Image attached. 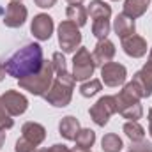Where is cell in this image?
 <instances>
[{
	"mask_svg": "<svg viewBox=\"0 0 152 152\" xmlns=\"http://www.w3.org/2000/svg\"><path fill=\"white\" fill-rule=\"evenodd\" d=\"M78 28L80 27L69 20H66L58 25V44L64 53H73L81 44V34Z\"/></svg>",
	"mask_w": 152,
	"mask_h": 152,
	"instance_id": "4",
	"label": "cell"
},
{
	"mask_svg": "<svg viewBox=\"0 0 152 152\" xmlns=\"http://www.w3.org/2000/svg\"><path fill=\"white\" fill-rule=\"evenodd\" d=\"M36 5L41 7V9H48V7H53L57 4V0H34Z\"/></svg>",
	"mask_w": 152,
	"mask_h": 152,
	"instance_id": "31",
	"label": "cell"
},
{
	"mask_svg": "<svg viewBox=\"0 0 152 152\" xmlns=\"http://www.w3.org/2000/svg\"><path fill=\"white\" fill-rule=\"evenodd\" d=\"M101 76H103L104 85H108V87H118V85H122L126 81L127 71L118 62H108V64H104L101 67Z\"/></svg>",
	"mask_w": 152,
	"mask_h": 152,
	"instance_id": "8",
	"label": "cell"
},
{
	"mask_svg": "<svg viewBox=\"0 0 152 152\" xmlns=\"http://www.w3.org/2000/svg\"><path fill=\"white\" fill-rule=\"evenodd\" d=\"M0 103L2 106L5 108V112L11 115V117H16V115H21L27 112L28 108V101L23 94L16 92V90H7L0 96Z\"/></svg>",
	"mask_w": 152,
	"mask_h": 152,
	"instance_id": "7",
	"label": "cell"
},
{
	"mask_svg": "<svg viewBox=\"0 0 152 152\" xmlns=\"http://www.w3.org/2000/svg\"><path fill=\"white\" fill-rule=\"evenodd\" d=\"M66 14H67V20L73 21V23H76L78 27H83V25L87 23V9L81 7V4L69 5L67 11H66Z\"/></svg>",
	"mask_w": 152,
	"mask_h": 152,
	"instance_id": "21",
	"label": "cell"
},
{
	"mask_svg": "<svg viewBox=\"0 0 152 152\" xmlns=\"http://www.w3.org/2000/svg\"><path fill=\"white\" fill-rule=\"evenodd\" d=\"M5 143V129H0V149Z\"/></svg>",
	"mask_w": 152,
	"mask_h": 152,
	"instance_id": "32",
	"label": "cell"
},
{
	"mask_svg": "<svg viewBox=\"0 0 152 152\" xmlns=\"http://www.w3.org/2000/svg\"><path fill=\"white\" fill-rule=\"evenodd\" d=\"M12 126H14V122H12L11 115L5 112V108L0 103V129H11Z\"/></svg>",
	"mask_w": 152,
	"mask_h": 152,
	"instance_id": "28",
	"label": "cell"
},
{
	"mask_svg": "<svg viewBox=\"0 0 152 152\" xmlns=\"http://www.w3.org/2000/svg\"><path fill=\"white\" fill-rule=\"evenodd\" d=\"M133 81H136L140 85V88L143 92V97H149L152 94V50H151V53H149V62L143 66L142 71H138L134 75Z\"/></svg>",
	"mask_w": 152,
	"mask_h": 152,
	"instance_id": "14",
	"label": "cell"
},
{
	"mask_svg": "<svg viewBox=\"0 0 152 152\" xmlns=\"http://www.w3.org/2000/svg\"><path fill=\"white\" fill-rule=\"evenodd\" d=\"M53 78H55L53 64L48 62V60H44L42 67L39 69L36 75L21 78L18 81H20V88H23V90H27V92H30L34 96H44L50 90V87L53 83Z\"/></svg>",
	"mask_w": 152,
	"mask_h": 152,
	"instance_id": "3",
	"label": "cell"
},
{
	"mask_svg": "<svg viewBox=\"0 0 152 152\" xmlns=\"http://www.w3.org/2000/svg\"><path fill=\"white\" fill-rule=\"evenodd\" d=\"M21 133H23V138H27L34 145L42 143L44 138H46V129L37 122H25L23 127H21Z\"/></svg>",
	"mask_w": 152,
	"mask_h": 152,
	"instance_id": "15",
	"label": "cell"
},
{
	"mask_svg": "<svg viewBox=\"0 0 152 152\" xmlns=\"http://www.w3.org/2000/svg\"><path fill=\"white\" fill-rule=\"evenodd\" d=\"M94 69H96V62H94L90 51L87 48H80L76 51L75 58H73V78H75V81L90 80V76L94 75Z\"/></svg>",
	"mask_w": 152,
	"mask_h": 152,
	"instance_id": "5",
	"label": "cell"
},
{
	"mask_svg": "<svg viewBox=\"0 0 152 152\" xmlns=\"http://www.w3.org/2000/svg\"><path fill=\"white\" fill-rule=\"evenodd\" d=\"M149 133H151V136H152V108H151V112H149Z\"/></svg>",
	"mask_w": 152,
	"mask_h": 152,
	"instance_id": "33",
	"label": "cell"
},
{
	"mask_svg": "<svg viewBox=\"0 0 152 152\" xmlns=\"http://www.w3.org/2000/svg\"><path fill=\"white\" fill-rule=\"evenodd\" d=\"M143 97V92L140 88V85L136 81H129L118 96H115V101H117V112L124 106H129V104H136L140 103V99Z\"/></svg>",
	"mask_w": 152,
	"mask_h": 152,
	"instance_id": "9",
	"label": "cell"
},
{
	"mask_svg": "<svg viewBox=\"0 0 152 152\" xmlns=\"http://www.w3.org/2000/svg\"><path fill=\"white\" fill-rule=\"evenodd\" d=\"M118 113L122 115L124 118L138 120V118H142V115H143V108H142V104H140V103H136V104H129V106L120 108V110H118Z\"/></svg>",
	"mask_w": 152,
	"mask_h": 152,
	"instance_id": "25",
	"label": "cell"
},
{
	"mask_svg": "<svg viewBox=\"0 0 152 152\" xmlns=\"http://www.w3.org/2000/svg\"><path fill=\"white\" fill-rule=\"evenodd\" d=\"M110 28H112L110 27V20H94V23H92V34L99 41L108 37Z\"/></svg>",
	"mask_w": 152,
	"mask_h": 152,
	"instance_id": "24",
	"label": "cell"
},
{
	"mask_svg": "<svg viewBox=\"0 0 152 152\" xmlns=\"http://www.w3.org/2000/svg\"><path fill=\"white\" fill-rule=\"evenodd\" d=\"M122 48L133 58H140V57H143L147 53V42H145V39L136 36V34L122 39Z\"/></svg>",
	"mask_w": 152,
	"mask_h": 152,
	"instance_id": "13",
	"label": "cell"
},
{
	"mask_svg": "<svg viewBox=\"0 0 152 152\" xmlns=\"http://www.w3.org/2000/svg\"><path fill=\"white\" fill-rule=\"evenodd\" d=\"M124 133H126V136H127L133 143H140V142L145 140V129H143L136 120L126 122V124H124Z\"/></svg>",
	"mask_w": 152,
	"mask_h": 152,
	"instance_id": "20",
	"label": "cell"
},
{
	"mask_svg": "<svg viewBox=\"0 0 152 152\" xmlns=\"http://www.w3.org/2000/svg\"><path fill=\"white\" fill-rule=\"evenodd\" d=\"M30 30L34 34V37L39 41H48L53 34V20L48 14H37L32 20Z\"/></svg>",
	"mask_w": 152,
	"mask_h": 152,
	"instance_id": "11",
	"label": "cell"
},
{
	"mask_svg": "<svg viewBox=\"0 0 152 152\" xmlns=\"http://www.w3.org/2000/svg\"><path fill=\"white\" fill-rule=\"evenodd\" d=\"M58 131H60V134H62L66 140H75L76 134H78V131H80V122H78V118L71 117V115L64 117V118L60 120V124H58Z\"/></svg>",
	"mask_w": 152,
	"mask_h": 152,
	"instance_id": "19",
	"label": "cell"
},
{
	"mask_svg": "<svg viewBox=\"0 0 152 152\" xmlns=\"http://www.w3.org/2000/svg\"><path fill=\"white\" fill-rule=\"evenodd\" d=\"M87 14H90V18H94V20H110L112 7L104 0H92L87 9Z\"/></svg>",
	"mask_w": 152,
	"mask_h": 152,
	"instance_id": "17",
	"label": "cell"
},
{
	"mask_svg": "<svg viewBox=\"0 0 152 152\" xmlns=\"http://www.w3.org/2000/svg\"><path fill=\"white\" fill-rule=\"evenodd\" d=\"M39 152H69V149L66 145H62V143H57V145H53L50 149H42V151H39Z\"/></svg>",
	"mask_w": 152,
	"mask_h": 152,
	"instance_id": "30",
	"label": "cell"
},
{
	"mask_svg": "<svg viewBox=\"0 0 152 152\" xmlns=\"http://www.w3.org/2000/svg\"><path fill=\"white\" fill-rule=\"evenodd\" d=\"M11 2H21V0H11Z\"/></svg>",
	"mask_w": 152,
	"mask_h": 152,
	"instance_id": "37",
	"label": "cell"
},
{
	"mask_svg": "<svg viewBox=\"0 0 152 152\" xmlns=\"http://www.w3.org/2000/svg\"><path fill=\"white\" fill-rule=\"evenodd\" d=\"M27 7L21 4V2H11L5 9V14H4V23L11 28H18L25 23L27 20Z\"/></svg>",
	"mask_w": 152,
	"mask_h": 152,
	"instance_id": "10",
	"label": "cell"
},
{
	"mask_svg": "<svg viewBox=\"0 0 152 152\" xmlns=\"http://www.w3.org/2000/svg\"><path fill=\"white\" fill-rule=\"evenodd\" d=\"M36 147L37 145H34L32 142H28L27 138H20L18 142H16V147H14V152H36Z\"/></svg>",
	"mask_w": 152,
	"mask_h": 152,
	"instance_id": "27",
	"label": "cell"
},
{
	"mask_svg": "<svg viewBox=\"0 0 152 152\" xmlns=\"http://www.w3.org/2000/svg\"><path fill=\"white\" fill-rule=\"evenodd\" d=\"M117 113V101L115 96H104L101 97L92 108H90V117L97 126H106L110 117Z\"/></svg>",
	"mask_w": 152,
	"mask_h": 152,
	"instance_id": "6",
	"label": "cell"
},
{
	"mask_svg": "<svg viewBox=\"0 0 152 152\" xmlns=\"http://www.w3.org/2000/svg\"><path fill=\"white\" fill-rule=\"evenodd\" d=\"M67 2H69V4H71V5H75V4H81V2H83V0H67Z\"/></svg>",
	"mask_w": 152,
	"mask_h": 152,
	"instance_id": "36",
	"label": "cell"
},
{
	"mask_svg": "<svg viewBox=\"0 0 152 152\" xmlns=\"http://www.w3.org/2000/svg\"><path fill=\"white\" fill-rule=\"evenodd\" d=\"M4 76H5V69H4V64L0 62V81L4 80Z\"/></svg>",
	"mask_w": 152,
	"mask_h": 152,
	"instance_id": "35",
	"label": "cell"
},
{
	"mask_svg": "<svg viewBox=\"0 0 152 152\" xmlns=\"http://www.w3.org/2000/svg\"><path fill=\"white\" fill-rule=\"evenodd\" d=\"M101 145H103V151L104 152H120L122 151V147H124L120 136L115 134V133H108V134H104Z\"/></svg>",
	"mask_w": 152,
	"mask_h": 152,
	"instance_id": "22",
	"label": "cell"
},
{
	"mask_svg": "<svg viewBox=\"0 0 152 152\" xmlns=\"http://www.w3.org/2000/svg\"><path fill=\"white\" fill-rule=\"evenodd\" d=\"M101 88H103V85H101L99 80H90V81H85V83L80 87V92H81L83 97H92V96H96Z\"/></svg>",
	"mask_w": 152,
	"mask_h": 152,
	"instance_id": "26",
	"label": "cell"
},
{
	"mask_svg": "<svg viewBox=\"0 0 152 152\" xmlns=\"http://www.w3.org/2000/svg\"><path fill=\"white\" fill-rule=\"evenodd\" d=\"M149 4H151V0H126L122 14H126L131 20H136V18H140L147 11Z\"/></svg>",
	"mask_w": 152,
	"mask_h": 152,
	"instance_id": "18",
	"label": "cell"
},
{
	"mask_svg": "<svg viewBox=\"0 0 152 152\" xmlns=\"http://www.w3.org/2000/svg\"><path fill=\"white\" fill-rule=\"evenodd\" d=\"M113 28L117 32V36L120 39H126L129 36L134 34V20L127 18L126 14H118L115 18V23H113Z\"/></svg>",
	"mask_w": 152,
	"mask_h": 152,
	"instance_id": "16",
	"label": "cell"
},
{
	"mask_svg": "<svg viewBox=\"0 0 152 152\" xmlns=\"http://www.w3.org/2000/svg\"><path fill=\"white\" fill-rule=\"evenodd\" d=\"M115 57V46L112 41H108V39H101L97 44H96V50H94V55H92V58H94V62H96V66H104V64H108V62H112V58Z\"/></svg>",
	"mask_w": 152,
	"mask_h": 152,
	"instance_id": "12",
	"label": "cell"
},
{
	"mask_svg": "<svg viewBox=\"0 0 152 152\" xmlns=\"http://www.w3.org/2000/svg\"><path fill=\"white\" fill-rule=\"evenodd\" d=\"M44 58H42V48L37 42H28L18 51H14L5 62L4 69L5 73L16 80L27 78V76L36 75L39 69L42 67Z\"/></svg>",
	"mask_w": 152,
	"mask_h": 152,
	"instance_id": "1",
	"label": "cell"
},
{
	"mask_svg": "<svg viewBox=\"0 0 152 152\" xmlns=\"http://www.w3.org/2000/svg\"><path fill=\"white\" fill-rule=\"evenodd\" d=\"M75 142H76V145L81 147V149H90L94 145V142H96V133L92 129H80L75 138Z\"/></svg>",
	"mask_w": 152,
	"mask_h": 152,
	"instance_id": "23",
	"label": "cell"
},
{
	"mask_svg": "<svg viewBox=\"0 0 152 152\" xmlns=\"http://www.w3.org/2000/svg\"><path fill=\"white\" fill-rule=\"evenodd\" d=\"M73 88H75V78L69 75V71L64 73H55L53 83L50 87V90L44 94V99L57 108H64L71 103L73 97Z\"/></svg>",
	"mask_w": 152,
	"mask_h": 152,
	"instance_id": "2",
	"label": "cell"
},
{
	"mask_svg": "<svg viewBox=\"0 0 152 152\" xmlns=\"http://www.w3.org/2000/svg\"><path fill=\"white\" fill-rule=\"evenodd\" d=\"M129 152H152V145L151 143H143V142H140L138 145H134Z\"/></svg>",
	"mask_w": 152,
	"mask_h": 152,
	"instance_id": "29",
	"label": "cell"
},
{
	"mask_svg": "<svg viewBox=\"0 0 152 152\" xmlns=\"http://www.w3.org/2000/svg\"><path fill=\"white\" fill-rule=\"evenodd\" d=\"M69 152H92L90 149H81V147H75L73 151H69Z\"/></svg>",
	"mask_w": 152,
	"mask_h": 152,
	"instance_id": "34",
	"label": "cell"
}]
</instances>
